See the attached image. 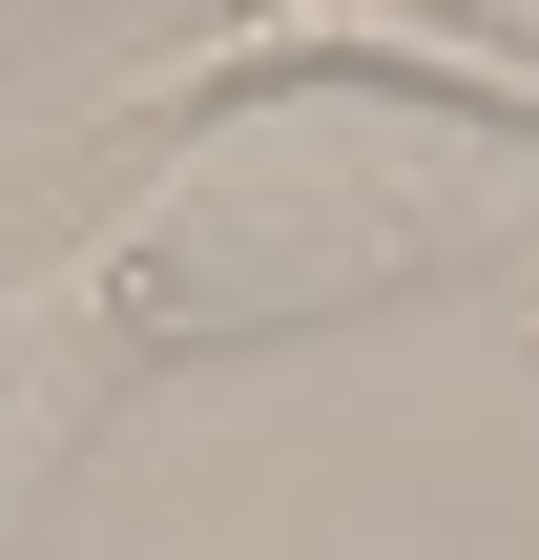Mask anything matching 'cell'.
I'll return each mask as SVG.
<instances>
[{
	"mask_svg": "<svg viewBox=\"0 0 539 560\" xmlns=\"http://www.w3.org/2000/svg\"><path fill=\"white\" fill-rule=\"evenodd\" d=\"M539 229V145L415 83H229L166 125V166L62 249L104 374H208L270 332H353L415 312L457 270H499Z\"/></svg>",
	"mask_w": 539,
	"mask_h": 560,
	"instance_id": "1",
	"label": "cell"
}]
</instances>
